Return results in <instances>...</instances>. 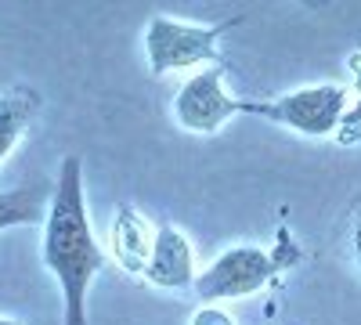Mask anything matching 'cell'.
Here are the masks:
<instances>
[{"mask_svg":"<svg viewBox=\"0 0 361 325\" xmlns=\"http://www.w3.org/2000/svg\"><path fill=\"white\" fill-rule=\"evenodd\" d=\"M238 102H243V98L228 87L224 66H209V69L192 73L173 91L170 116H173V123L185 134L214 137L238 116Z\"/></svg>","mask_w":361,"mask_h":325,"instance_id":"5b68a950","label":"cell"},{"mask_svg":"<svg viewBox=\"0 0 361 325\" xmlns=\"http://www.w3.org/2000/svg\"><path fill=\"white\" fill-rule=\"evenodd\" d=\"M199 257H195V246L188 239L185 228H177L170 221L159 224L156 231V250H152V260L141 275V282L148 289H163V293H180V289H195L199 282Z\"/></svg>","mask_w":361,"mask_h":325,"instance_id":"52a82bcc","label":"cell"},{"mask_svg":"<svg viewBox=\"0 0 361 325\" xmlns=\"http://www.w3.org/2000/svg\"><path fill=\"white\" fill-rule=\"evenodd\" d=\"M40 260L51 271V278L58 282L62 325H87L90 286L102 275L109 257L94 235V224H90L80 156H62L58 173L51 181L47 217H44V235H40Z\"/></svg>","mask_w":361,"mask_h":325,"instance_id":"6da1fadb","label":"cell"},{"mask_svg":"<svg viewBox=\"0 0 361 325\" xmlns=\"http://www.w3.org/2000/svg\"><path fill=\"white\" fill-rule=\"evenodd\" d=\"M188 325H238V321L231 318V311L224 304H199L192 311V321Z\"/></svg>","mask_w":361,"mask_h":325,"instance_id":"30bf717a","label":"cell"},{"mask_svg":"<svg viewBox=\"0 0 361 325\" xmlns=\"http://www.w3.org/2000/svg\"><path fill=\"white\" fill-rule=\"evenodd\" d=\"M350 250H354V260H357V268H361V221L354 224V235H350Z\"/></svg>","mask_w":361,"mask_h":325,"instance_id":"8fae6325","label":"cell"},{"mask_svg":"<svg viewBox=\"0 0 361 325\" xmlns=\"http://www.w3.org/2000/svg\"><path fill=\"white\" fill-rule=\"evenodd\" d=\"M350 112V87L347 83H307L286 94L271 98H243L238 116H253L271 127H286L300 137H336Z\"/></svg>","mask_w":361,"mask_h":325,"instance_id":"277c9868","label":"cell"},{"mask_svg":"<svg viewBox=\"0 0 361 325\" xmlns=\"http://www.w3.org/2000/svg\"><path fill=\"white\" fill-rule=\"evenodd\" d=\"M156 231H159V224L145 210H137V206H130V202H119L112 210V217H109L105 257L123 275L141 278L148 260H152V250H156Z\"/></svg>","mask_w":361,"mask_h":325,"instance_id":"8992f818","label":"cell"},{"mask_svg":"<svg viewBox=\"0 0 361 325\" xmlns=\"http://www.w3.org/2000/svg\"><path fill=\"white\" fill-rule=\"evenodd\" d=\"M0 325H25V321H18V318H4V314H0Z\"/></svg>","mask_w":361,"mask_h":325,"instance_id":"7c38bea8","label":"cell"},{"mask_svg":"<svg viewBox=\"0 0 361 325\" xmlns=\"http://www.w3.org/2000/svg\"><path fill=\"white\" fill-rule=\"evenodd\" d=\"M238 22H243V15H231L221 22H188L177 15H152L141 33L148 73L163 80L170 73H199L209 66H224L221 40Z\"/></svg>","mask_w":361,"mask_h":325,"instance_id":"3957f363","label":"cell"},{"mask_svg":"<svg viewBox=\"0 0 361 325\" xmlns=\"http://www.w3.org/2000/svg\"><path fill=\"white\" fill-rule=\"evenodd\" d=\"M47 199H51V185H40V181L0 192V231L25 228V224H44Z\"/></svg>","mask_w":361,"mask_h":325,"instance_id":"9c48e42d","label":"cell"},{"mask_svg":"<svg viewBox=\"0 0 361 325\" xmlns=\"http://www.w3.org/2000/svg\"><path fill=\"white\" fill-rule=\"evenodd\" d=\"M40 109H44V98L33 87H8V91H0V166L15 156L25 134L33 130Z\"/></svg>","mask_w":361,"mask_h":325,"instance_id":"ba28073f","label":"cell"},{"mask_svg":"<svg viewBox=\"0 0 361 325\" xmlns=\"http://www.w3.org/2000/svg\"><path fill=\"white\" fill-rule=\"evenodd\" d=\"M304 264V250L293 243V235L282 228L275 250H264L253 243H238L221 250L214 260L199 271L195 297L199 304H228V300H246L264 286L279 282L282 271Z\"/></svg>","mask_w":361,"mask_h":325,"instance_id":"7a4b0ae2","label":"cell"}]
</instances>
